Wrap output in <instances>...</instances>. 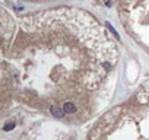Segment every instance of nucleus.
Wrapping results in <instances>:
<instances>
[{
  "label": "nucleus",
  "mask_w": 149,
  "mask_h": 140,
  "mask_svg": "<svg viewBox=\"0 0 149 140\" xmlns=\"http://www.w3.org/2000/svg\"><path fill=\"white\" fill-rule=\"evenodd\" d=\"M13 127H15V123H6L5 127H3V130H5V131H9V130H12Z\"/></svg>",
  "instance_id": "3"
},
{
  "label": "nucleus",
  "mask_w": 149,
  "mask_h": 140,
  "mask_svg": "<svg viewBox=\"0 0 149 140\" xmlns=\"http://www.w3.org/2000/svg\"><path fill=\"white\" fill-rule=\"evenodd\" d=\"M63 111H64V114H74L78 111V108H76V105H74L73 102H64L63 104Z\"/></svg>",
  "instance_id": "1"
},
{
  "label": "nucleus",
  "mask_w": 149,
  "mask_h": 140,
  "mask_svg": "<svg viewBox=\"0 0 149 140\" xmlns=\"http://www.w3.org/2000/svg\"><path fill=\"white\" fill-rule=\"evenodd\" d=\"M31 2H35V0H31Z\"/></svg>",
  "instance_id": "4"
},
{
  "label": "nucleus",
  "mask_w": 149,
  "mask_h": 140,
  "mask_svg": "<svg viewBox=\"0 0 149 140\" xmlns=\"http://www.w3.org/2000/svg\"><path fill=\"white\" fill-rule=\"evenodd\" d=\"M50 111H51V114H53L54 117H57V118L63 117V114H64L63 108H58V105H50Z\"/></svg>",
  "instance_id": "2"
}]
</instances>
